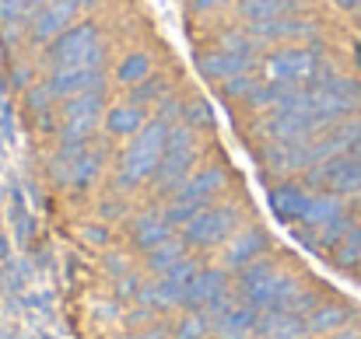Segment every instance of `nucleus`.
I'll return each mask as SVG.
<instances>
[{
	"label": "nucleus",
	"instance_id": "nucleus-14",
	"mask_svg": "<svg viewBox=\"0 0 361 339\" xmlns=\"http://www.w3.org/2000/svg\"><path fill=\"white\" fill-rule=\"evenodd\" d=\"M211 326H214V333L221 339H249V336H256V329H259V312L249 308V305L242 301L235 308L214 315Z\"/></svg>",
	"mask_w": 361,
	"mask_h": 339
},
{
	"label": "nucleus",
	"instance_id": "nucleus-13",
	"mask_svg": "<svg viewBox=\"0 0 361 339\" xmlns=\"http://www.w3.org/2000/svg\"><path fill=\"white\" fill-rule=\"evenodd\" d=\"M78 11H81V7H78L74 0H46V4L35 11V18H32V35H35L39 42H53L60 32L71 28V21H74Z\"/></svg>",
	"mask_w": 361,
	"mask_h": 339
},
{
	"label": "nucleus",
	"instance_id": "nucleus-6",
	"mask_svg": "<svg viewBox=\"0 0 361 339\" xmlns=\"http://www.w3.org/2000/svg\"><path fill=\"white\" fill-rule=\"evenodd\" d=\"M102 67H106V49H99L88 60L60 63V67H53L46 88L53 91V98H74V95H85V91H106Z\"/></svg>",
	"mask_w": 361,
	"mask_h": 339
},
{
	"label": "nucleus",
	"instance_id": "nucleus-27",
	"mask_svg": "<svg viewBox=\"0 0 361 339\" xmlns=\"http://www.w3.org/2000/svg\"><path fill=\"white\" fill-rule=\"evenodd\" d=\"M147 77H151V56H147V53H130L120 63V70H116V81H120V84H130V88H137V84L147 81Z\"/></svg>",
	"mask_w": 361,
	"mask_h": 339
},
{
	"label": "nucleus",
	"instance_id": "nucleus-34",
	"mask_svg": "<svg viewBox=\"0 0 361 339\" xmlns=\"http://www.w3.org/2000/svg\"><path fill=\"white\" fill-rule=\"evenodd\" d=\"M252 88H256V81H252L249 74H235V77L221 81V95H225V98H249Z\"/></svg>",
	"mask_w": 361,
	"mask_h": 339
},
{
	"label": "nucleus",
	"instance_id": "nucleus-31",
	"mask_svg": "<svg viewBox=\"0 0 361 339\" xmlns=\"http://www.w3.org/2000/svg\"><path fill=\"white\" fill-rule=\"evenodd\" d=\"M151 98H165V81H161V77H147V81H140V84L133 88V98H130V102H137V105L147 109Z\"/></svg>",
	"mask_w": 361,
	"mask_h": 339
},
{
	"label": "nucleus",
	"instance_id": "nucleus-1",
	"mask_svg": "<svg viewBox=\"0 0 361 339\" xmlns=\"http://www.w3.org/2000/svg\"><path fill=\"white\" fill-rule=\"evenodd\" d=\"M302 287L295 276L281 273L274 262L259 259L242 269V301L256 312H288L298 301Z\"/></svg>",
	"mask_w": 361,
	"mask_h": 339
},
{
	"label": "nucleus",
	"instance_id": "nucleus-11",
	"mask_svg": "<svg viewBox=\"0 0 361 339\" xmlns=\"http://www.w3.org/2000/svg\"><path fill=\"white\" fill-rule=\"evenodd\" d=\"M99 119H102V91H85V95L67 98V105H63V140L85 143L95 133Z\"/></svg>",
	"mask_w": 361,
	"mask_h": 339
},
{
	"label": "nucleus",
	"instance_id": "nucleus-4",
	"mask_svg": "<svg viewBox=\"0 0 361 339\" xmlns=\"http://www.w3.org/2000/svg\"><path fill=\"white\" fill-rule=\"evenodd\" d=\"M193 161H197V136H193V129L190 126H169L161 165L151 175L158 193H176L193 175Z\"/></svg>",
	"mask_w": 361,
	"mask_h": 339
},
{
	"label": "nucleus",
	"instance_id": "nucleus-37",
	"mask_svg": "<svg viewBox=\"0 0 361 339\" xmlns=\"http://www.w3.org/2000/svg\"><path fill=\"white\" fill-rule=\"evenodd\" d=\"M197 11H214V7H221V4H228V0H190Z\"/></svg>",
	"mask_w": 361,
	"mask_h": 339
},
{
	"label": "nucleus",
	"instance_id": "nucleus-28",
	"mask_svg": "<svg viewBox=\"0 0 361 339\" xmlns=\"http://www.w3.org/2000/svg\"><path fill=\"white\" fill-rule=\"evenodd\" d=\"M211 329H214V326H211V319H207L204 312H190V315L176 326V339H204Z\"/></svg>",
	"mask_w": 361,
	"mask_h": 339
},
{
	"label": "nucleus",
	"instance_id": "nucleus-2",
	"mask_svg": "<svg viewBox=\"0 0 361 339\" xmlns=\"http://www.w3.org/2000/svg\"><path fill=\"white\" fill-rule=\"evenodd\" d=\"M165 140H169V122H161V119L147 122V126L133 136V143L123 151L120 186L130 189V186H137V182H144V179H151V175L158 172L161 154H165Z\"/></svg>",
	"mask_w": 361,
	"mask_h": 339
},
{
	"label": "nucleus",
	"instance_id": "nucleus-20",
	"mask_svg": "<svg viewBox=\"0 0 361 339\" xmlns=\"http://www.w3.org/2000/svg\"><path fill=\"white\" fill-rule=\"evenodd\" d=\"M341 217H348V214H344V200H341L337 193H323V196H312V200H309V207H305V214H302V224L326 227V224H334V221H341Z\"/></svg>",
	"mask_w": 361,
	"mask_h": 339
},
{
	"label": "nucleus",
	"instance_id": "nucleus-18",
	"mask_svg": "<svg viewBox=\"0 0 361 339\" xmlns=\"http://www.w3.org/2000/svg\"><path fill=\"white\" fill-rule=\"evenodd\" d=\"M309 200H312V196H309L305 186H298V182H284V186H277V189L270 193V207H274V214H277L281 221H302Z\"/></svg>",
	"mask_w": 361,
	"mask_h": 339
},
{
	"label": "nucleus",
	"instance_id": "nucleus-35",
	"mask_svg": "<svg viewBox=\"0 0 361 339\" xmlns=\"http://www.w3.org/2000/svg\"><path fill=\"white\" fill-rule=\"evenodd\" d=\"M183 105H186V102H176V98L169 102V98H161L158 119H161V122H176V119H183Z\"/></svg>",
	"mask_w": 361,
	"mask_h": 339
},
{
	"label": "nucleus",
	"instance_id": "nucleus-8",
	"mask_svg": "<svg viewBox=\"0 0 361 339\" xmlns=\"http://www.w3.org/2000/svg\"><path fill=\"white\" fill-rule=\"evenodd\" d=\"M309 186H326L330 193L337 196H351V193H361V158L351 151V154H341L334 161H323V165H312L309 175H305Z\"/></svg>",
	"mask_w": 361,
	"mask_h": 339
},
{
	"label": "nucleus",
	"instance_id": "nucleus-5",
	"mask_svg": "<svg viewBox=\"0 0 361 339\" xmlns=\"http://www.w3.org/2000/svg\"><path fill=\"white\" fill-rule=\"evenodd\" d=\"M263 74L270 84H288V88H305L312 81L323 77V60L316 49H305V46H288L281 53H274L267 63H263Z\"/></svg>",
	"mask_w": 361,
	"mask_h": 339
},
{
	"label": "nucleus",
	"instance_id": "nucleus-33",
	"mask_svg": "<svg viewBox=\"0 0 361 339\" xmlns=\"http://www.w3.org/2000/svg\"><path fill=\"white\" fill-rule=\"evenodd\" d=\"M218 49H228V53H252L256 56V42L249 39V32H225L218 39Z\"/></svg>",
	"mask_w": 361,
	"mask_h": 339
},
{
	"label": "nucleus",
	"instance_id": "nucleus-36",
	"mask_svg": "<svg viewBox=\"0 0 361 339\" xmlns=\"http://www.w3.org/2000/svg\"><path fill=\"white\" fill-rule=\"evenodd\" d=\"M49 102H53V91H49L46 84H42V88H32V91H28V105H32V109H46Z\"/></svg>",
	"mask_w": 361,
	"mask_h": 339
},
{
	"label": "nucleus",
	"instance_id": "nucleus-40",
	"mask_svg": "<svg viewBox=\"0 0 361 339\" xmlns=\"http://www.w3.org/2000/svg\"><path fill=\"white\" fill-rule=\"evenodd\" d=\"M337 4H341V7H355V0H337Z\"/></svg>",
	"mask_w": 361,
	"mask_h": 339
},
{
	"label": "nucleus",
	"instance_id": "nucleus-39",
	"mask_svg": "<svg viewBox=\"0 0 361 339\" xmlns=\"http://www.w3.org/2000/svg\"><path fill=\"white\" fill-rule=\"evenodd\" d=\"M74 4H78V7H92L95 0H74Z\"/></svg>",
	"mask_w": 361,
	"mask_h": 339
},
{
	"label": "nucleus",
	"instance_id": "nucleus-12",
	"mask_svg": "<svg viewBox=\"0 0 361 339\" xmlns=\"http://www.w3.org/2000/svg\"><path fill=\"white\" fill-rule=\"evenodd\" d=\"M249 39L256 46L263 42H295V39H312L316 35V25L305 21V18H295V14H284V18H270V21H249Z\"/></svg>",
	"mask_w": 361,
	"mask_h": 339
},
{
	"label": "nucleus",
	"instance_id": "nucleus-23",
	"mask_svg": "<svg viewBox=\"0 0 361 339\" xmlns=\"http://www.w3.org/2000/svg\"><path fill=\"white\" fill-rule=\"evenodd\" d=\"M172 238V224H169V217L165 214H144V217H137L133 221V241L140 245V248H154V245H161V241H169Z\"/></svg>",
	"mask_w": 361,
	"mask_h": 339
},
{
	"label": "nucleus",
	"instance_id": "nucleus-17",
	"mask_svg": "<svg viewBox=\"0 0 361 339\" xmlns=\"http://www.w3.org/2000/svg\"><path fill=\"white\" fill-rule=\"evenodd\" d=\"M259 252H263V234L252 231V227H242L225 245V266L228 269H245L249 262H256Z\"/></svg>",
	"mask_w": 361,
	"mask_h": 339
},
{
	"label": "nucleus",
	"instance_id": "nucleus-38",
	"mask_svg": "<svg viewBox=\"0 0 361 339\" xmlns=\"http://www.w3.org/2000/svg\"><path fill=\"white\" fill-rule=\"evenodd\" d=\"M330 339H361L358 329H337V333H330Z\"/></svg>",
	"mask_w": 361,
	"mask_h": 339
},
{
	"label": "nucleus",
	"instance_id": "nucleus-26",
	"mask_svg": "<svg viewBox=\"0 0 361 339\" xmlns=\"http://www.w3.org/2000/svg\"><path fill=\"white\" fill-rule=\"evenodd\" d=\"M344 319H348V312L341 308V305H323V308H316L312 315H309V322H305V333H337L341 326H344Z\"/></svg>",
	"mask_w": 361,
	"mask_h": 339
},
{
	"label": "nucleus",
	"instance_id": "nucleus-9",
	"mask_svg": "<svg viewBox=\"0 0 361 339\" xmlns=\"http://www.w3.org/2000/svg\"><path fill=\"white\" fill-rule=\"evenodd\" d=\"M106 161V151L102 147H88V143H78V140H63V151L56 158V179L71 182V186H85L99 175Z\"/></svg>",
	"mask_w": 361,
	"mask_h": 339
},
{
	"label": "nucleus",
	"instance_id": "nucleus-21",
	"mask_svg": "<svg viewBox=\"0 0 361 339\" xmlns=\"http://www.w3.org/2000/svg\"><path fill=\"white\" fill-rule=\"evenodd\" d=\"M140 305L144 308H154V312H169V308H179V305H186V290L183 287H176V283H169V280H158V283H147V287H140Z\"/></svg>",
	"mask_w": 361,
	"mask_h": 339
},
{
	"label": "nucleus",
	"instance_id": "nucleus-16",
	"mask_svg": "<svg viewBox=\"0 0 361 339\" xmlns=\"http://www.w3.org/2000/svg\"><path fill=\"white\" fill-rule=\"evenodd\" d=\"M225 290H228L225 269H200V273L186 283V305H190V308H207V305H214Z\"/></svg>",
	"mask_w": 361,
	"mask_h": 339
},
{
	"label": "nucleus",
	"instance_id": "nucleus-32",
	"mask_svg": "<svg viewBox=\"0 0 361 339\" xmlns=\"http://www.w3.org/2000/svg\"><path fill=\"white\" fill-rule=\"evenodd\" d=\"M337 259H341L344 266H351V262L361 259V227H351V231L344 234V241H341V248H337Z\"/></svg>",
	"mask_w": 361,
	"mask_h": 339
},
{
	"label": "nucleus",
	"instance_id": "nucleus-3",
	"mask_svg": "<svg viewBox=\"0 0 361 339\" xmlns=\"http://www.w3.org/2000/svg\"><path fill=\"white\" fill-rule=\"evenodd\" d=\"M225 189V168L221 165H211V168H200V172H193L176 193H172V203H169V210H165V217H169V224H186L197 210H204L218 193Z\"/></svg>",
	"mask_w": 361,
	"mask_h": 339
},
{
	"label": "nucleus",
	"instance_id": "nucleus-41",
	"mask_svg": "<svg viewBox=\"0 0 361 339\" xmlns=\"http://www.w3.org/2000/svg\"><path fill=\"white\" fill-rule=\"evenodd\" d=\"M355 7H361V0H355Z\"/></svg>",
	"mask_w": 361,
	"mask_h": 339
},
{
	"label": "nucleus",
	"instance_id": "nucleus-15",
	"mask_svg": "<svg viewBox=\"0 0 361 339\" xmlns=\"http://www.w3.org/2000/svg\"><path fill=\"white\" fill-rule=\"evenodd\" d=\"M252 67V53H228V49H214L207 56H200V74L211 81H228L235 74H249Z\"/></svg>",
	"mask_w": 361,
	"mask_h": 339
},
{
	"label": "nucleus",
	"instance_id": "nucleus-10",
	"mask_svg": "<svg viewBox=\"0 0 361 339\" xmlns=\"http://www.w3.org/2000/svg\"><path fill=\"white\" fill-rule=\"evenodd\" d=\"M102 46V35H99V25H71L67 32H60L49 46V56H53V67L60 63H74V60H88L95 56Z\"/></svg>",
	"mask_w": 361,
	"mask_h": 339
},
{
	"label": "nucleus",
	"instance_id": "nucleus-7",
	"mask_svg": "<svg viewBox=\"0 0 361 339\" xmlns=\"http://www.w3.org/2000/svg\"><path fill=\"white\" fill-rule=\"evenodd\" d=\"M239 227V210L235 207H204L183 224V241L193 248H211L221 245L235 234Z\"/></svg>",
	"mask_w": 361,
	"mask_h": 339
},
{
	"label": "nucleus",
	"instance_id": "nucleus-30",
	"mask_svg": "<svg viewBox=\"0 0 361 339\" xmlns=\"http://www.w3.org/2000/svg\"><path fill=\"white\" fill-rule=\"evenodd\" d=\"M183 119H186V126H190V129H200V126H211V122H214V113H211V105H207V102L193 98V102H186V105H183Z\"/></svg>",
	"mask_w": 361,
	"mask_h": 339
},
{
	"label": "nucleus",
	"instance_id": "nucleus-19",
	"mask_svg": "<svg viewBox=\"0 0 361 339\" xmlns=\"http://www.w3.org/2000/svg\"><path fill=\"white\" fill-rule=\"evenodd\" d=\"M144 126H147L144 122V105H137V102H123V105H113L106 113V129L113 136H137Z\"/></svg>",
	"mask_w": 361,
	"mask_h": 339
},
{
	"label": "nucleus",
	"instance_id": "nucleus-22",
	"mask_svg": "<svg viewBox=\"0 0 361 339\" xmlns=\"http://www.w3.org/2000/svg\"><path fill=\"white\" fill-rule=\"evenodd\" d=\"M256 333H263V336H270V339H302L305 336V322L295 312H267L259 319V329Z\"/></svg>",
	"mask_w": 361,
	"mask_h": 339
},
{
	"label": "nucleus",
	"instance_id": "nucleus-29",
	"mask_svg": "<svg viewBox=\"0 0 361 339\" xmlns=\"http://www.w3.org/2000/svg\"><path fill=\"white\" fill-rule=\"evenodd\" d=\"M197 273H200V262L186 255V259H179L169 273H161V280H169V283H176V287H183V290H186V283H190Z\"/></svg>",
	"mask_w": 361,
	"mask_h": 339
},
{
	"label": "nucleus",
	"instance_id": "nucleus-25",
	"mask_svg": "<svg viewBox=\"0 0 361 339\" xmlns=\"http://www.w3.org/2000/svg\"><path fill=\"white\" fill-rule=\"evenodd\" d=\"M179 259H186V241H179V238H169V241H161V245H154L151 248V255H147V266L161 276V273H169Z\"/></svg>",
	"mask_w": 361,
	"mask_h": 339
},
{
	"label": "nucleus",
	"instance_id": "nucleus-24",
	"mask_svg": "<svg viewBox=\"0 0 361 339\" xmlns=\"http://www.w3.org/2000/svg\"><path fill=\"white\" fill-rule=\"evenodd\" d=\"M295 0H239V14L245 21H270V18H284L295 14Z\"/></svg>",
	"mask_w": 361,
	"mask_h": 339
}]
</instances>
